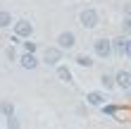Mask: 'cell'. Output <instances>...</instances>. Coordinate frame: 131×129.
Listing matches in <instances>:
<instances>
[{"instance_id":"1","label":"cell","mask_w":131,"mask_h":129,"mask_svg":"<svg viewBox=\"0 0 131 129\" xmlns=\"http://www.w3.org/2000/svg\"><path fill=\"white\" fill-rule=\"evenodd\" d=\"M79 24H81L83 29H95V26L100 24L98 10H95V7H86V10H81V12H79Z\"/></svg>"},{"instance_id":"2","label":"cell","mask_w":131,"mask_h":129,"mask_svg":"<svg viewBox=\"0 0 131 129\" xmlns=\"http://www.w3.org/2000/svg\"><path fill=\"white\" fill-rule=\"evenodd\" d=\"M12 31H14L17 38L26 41V38H31V36H34V24H31L29 19H17V22L12 24Z\"/></svg>"},{"instance_id":"3","label":"cell","mask_w":131,"mask_h":129,"mask_svg":"<svg viewBox=\"0 0 131 129\" xmlns=\"http://www.w3.org/2000/svg\"><path fill=\"white\" fill-rule=\"evenodd\" d=\"M62 55L64 53L57 48V45H50V48H45L43 50V65H48V67H57V65H62Z\"/></svg>"},{"instance_id":"4","label":"cell","mask_w":131,"mask_h":129,"mask_svg":"<svg viewBox=\"0 0 131 129\" xmlns=\"http://www.w3.org/2000/svg\"><path fill=\"white\" fill-rule=\"evenodd\" d=\"M93 55L100 60H107L112 55V41L110 38H95L93 41Z\"/></svg>"},{"instance_id":"5","label":"cell","mask_w":131,"mask_h":129,"mask_svg":"<svg viewBox=\"0 0 131 129\" xmlns=\"http://www.w3.org/2000/svg\"><path fill=\"white\" fill-rule=\"evenodd\" d=\"M76 45V34L74 31H60V36H57V48L60 50H72Z\"/></svg>"},{"instance_id":"6","label":"cell","mask_w":131,"mask_h":129,"mask_svg":"<svg viewBox=\"0 0 131 129\" xmlns=\"http://www.w3.org/2000/svg\"><path fill=\"white\" fill-rule=\"evenodd\" d=\"M114 86L122 88L124 93H131V72L129 70H119L114 74Z\"/></svg>"},{"instance_id":"7","label":"cell","mask_w":131,"mask_h":129,"mask_svg":"<svg viewBox=\"0 0 131 129\" xmlns=\"http://www.w3.org/2000/svg\"><path fill=\"white\" fill-rule=\"evenodd\" d=\"M17 62L21 70H29V72H34L38 65H41V60H38V55H34V53H21V55L17 57Z\"/></svg>"},{"instance_id":"8","label":"cell","mask_w":131,"mask_h":129,"mask_svg":"<svg viewBox=\"0 0 131 129\" xmlns=\"http://www.w3.org/2000/svg\"><path fill=\"white\" fill-rule=\"evenodd\" d=\"M86 103L93 105V108H103V105L107 103L105 91H88V93H86Z\"/></svg>"},{"instance_id":"9","label":"cell","mask_w":131,"mask_h":129,"mask_svg":"<svg viewBox=\"0 0 131 129\" xmlns=\"http://www.w3.org/2000/svg\"><path fill=\"white\" fill-rule=\"evenodd\" d=\"M55 74H57V79L62 81V84H72V81H74L72 70H69L67 65H57V67H55Z\"/></svg>"},{"instance_id":"10","label":"cell","mask_w":131,"mask_h":129,"mask_svg":"<svg viewBox=\"0 0 131 129\" xmlns=\"http://www.w3.org/2000/svg\"><path fill=\"white\" fill-rule=\"evenodd\" d=\"M110 41H112V53H117V55H124L126 36H117V38H110Z\"/></svg>"},{"instance_id":"11","label":"cell","mask_w":131,"mask_h":129,"mask_svg":"<svg viewBox=\"0 0 131 129\" xmlns=\"http://www.w3.org/2000/svg\"><path fill=\"white\" fill-rule=\"evenodd\" d=\"M100 86H103V91H112V88H117V86H114V74L105 72L103 77H100Z\"/></svg>"},{"instance_id":"12","label":"cell","mask_w":131,"mask_h":129,"mask_svg":"<svg viewBox=\"0 0 131 129\" xmlns=\"http://www.w3.org/2000/svg\"><path fill=\"white\" fill-rule=\"evenodd\" d=\"M14 24V17L7 10H0V29H10Z\"/></svg>"},{"instance_id":"13","label":"cell","mask_w":131,"mask_h":129,"mask_svg":"<svg viewBox=\"0 0 131 129\" xmlns=\"http://www.w3.org/2000/svg\"><path fill=\"white\" fill-rule=\"evenodd\" d=\"M0 115L3 117H12L14 115V103L12 101H0Z\"/></svg>"},{"instance_id":"14","label":"cell","mask_w":131,"mask_h":129,"mask_svg":"<svg viewBox=\"0 0 131 129\" xmlns=\"http://www.w3.org/2000/svg\"><path fill=\"white\" fill-rule=\"evenodd\" d=\"M76 65H79V67H86V70H88V67H93V57L86 55V53H81V55H76Z\"/></svg>"},{"instance_id":"15","label":"cell","mask_w":131,"mask_h":129,"mask_svg":"<svg viewBox=\"0 0 131 129\" xmlns=\"http://www.w3.org/2000/svg\"><path fill=\"white\" fill-rule=\"evenodd\" d=\"M36 50H38V43L36 41H31V38L21 41V53H34V55H36Z\"/></svg>"},{"instance_id":"16","label":"cell","mask_w":131,"mask_h":129,"mask_svg":"<svg viewBox=\"0 0 131 129\" xmlns=\"http://www.w3.org/2000/svg\"><path fill=\"white\" fill-rule=\"evenodd\" d=\"M5 124L7 129H21V120L17 115H12V117H5Z\"/></svg>"},{"instance_id":"17","label":"cell","mask_w":131,"mask_h":129,"mask_svg":"<svg viewBox=\"0 0 131 129\" xmlns=\"http://www.w3.org/2000/svg\"><path fill=\"white\" fill-rule=\"evenodd\" d=\"M122 31H124L122 36H129L131 34V17H124V22H122Z\"/></svg>"},{"instance_id":"18","label":"cell","mask_w":131,"mask_h":129,"mask_svg":"<svg viewBox=\"0 0 131 129\" xmlns=\"http://www.w3.org/2000/svg\"><path fill=\"white\" fill-rule=\"evenodd\" d=\"M5 55H7V60H17V57H19V55H17V50H14L12 45H10V48L5 50Z\"/></svg>"},{"instance_id":"19","label":"cell","mask_w":131,"mask_h":129,"mask_svg":"<svg viewBox=\"0 0 131 129\" xmlns=\"http://www.w3.org/2000/svg\"><path fill=\"white\" fill-rule=\"evenodd\" d=\"M124 55L131 57V36H126V45H124Z\"/></svg>"},{"instance_id":"20","label":"cell","mask_w":131,"mask_h":129,"mask_svg":"<svg viewBox=\"0 0 131 129\" xmlns=\"http://www.w3.org/2000/svg\"><path fill=\"white\" fill-rule=\"evenodd\" d=\"M122 12H124V17H131V3H126L124 7H122Z\"/></svg>"}]
</instances>
